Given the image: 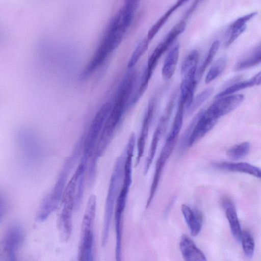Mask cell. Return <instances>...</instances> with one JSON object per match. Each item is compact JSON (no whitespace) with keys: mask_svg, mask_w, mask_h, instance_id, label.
<instances>
[{"mask_svg":"<svg viewBox=\"0 0 261 261\" xmlns=\"http://www.w3.org/2000/svg\"><path fill=\"white\" fill-rule=\"evenodd\" d=\"M137 79L136 71H130L125 75L120 84L114 102L99 135L93 158L94 161L97 162L110 144L116 127L127 108Z\"/></svg>","mask_w":261,"mask_h":261,"instance_id":"1","label":"cell"},{"mask_svg":"<svg viewBox=\"0 0 261 261\" xmlns=\"http://www.w3.org/2000/svg\"><path fill=\"white\" fill-rule=\"evenodd\" d=\"M129 24L116 14L110 22L105 35L98 48L82 74L85 79L100 66L108 57L121 42Z\"/></svg>","mask_w":261,"mask_h":261,"instance_id":"2","label":"cell"},{"mask_svg":"<svg viewBox=\"0 0 261 261\" xmlns=\"http://www.w3.org/2000/svg\"><path fill=\"white\" fill-rule=\"evenodd\" d=\"M82 141L75 146L72 153L67 158L52 189L43 199L37 215V220L44 221L57 209L61 201L69 174L74 166L81 149Z\"/></svg>","mask_w":261,"mask_h":261,"instance_id":"3","label":"cell"},{"mask_svg":"<svg viewBox=\"0 0 261 261\" xmlns=\"http://www.w3.org/2000/svg\"><path fill=\"white\" fill-rule=\"evenodd\" d=\"M88 161L81 158L72 176L66 184L64 189L61 203L62 209L59 215L58 226L62 237L67 241L72 230V216L75 208V202L79 179L82 173L86 172Z\"/></svg>","mask_w":261,"mask_h":261,"instance_id":"4","label":"cell"},{"mask_svg":"<svg viewBox=\"0 0 261 261\" xmlns=\"http://www.w3.org/2000/svg\"><path fill=\"white\" fill-rule=\"evenodd\" d=\"M126 158V150L116 160L113 167L107 195L103 217L101 245L105 247L108 242L110 227L114 213L116 200L123 175V168Z\"/></svg>","mask_w":261,"mask_h":261,"instance_id":"5","label":"cell"},{"mask_svg":"<svg viewBox=\"0 0 261 261\" xmlns=\"http://www.w3.org/2000/svg\"><path fill=\"white\" fill-rule=\"evenodd\" d=\"M96 210V197L91 194L89 198L82 220L77 259L94 260V224Z\"/></svg>","mask_w":261,"mask_h":261,"instance_id":"6","label":"cell"},{"mask_svg":"<svg viewBox=\"0 0 261 261\" xmlns=\"http://www.w3.org/2000/svg\"><path fill=\"white\" fill-rule=\"evenodd\" d=\"M132 181V170L126 168L123 171L121 189L118 194L114 209L116 234L115 259L117 261L122 259L123 215Z\"/></svg>","mask_w":261,"mask_h":261,"instance_id":"7","label":"cell"},{"mask_svg":"<svg viewBox=\"0 0 261 261\" xmlns=\"http://www.w3.org/2000/svg\"><path fill=\"white\" fill-rule=\"evenodd\" d=\"M112 106L110 101L103 104L92 121L82 145V156L87 158L88 160L93 157L99 135Z\"/></svg>","mask_w":261,"mask_h":261,"instance_id":"8","label":"cell"},{"mask_svg":"<svg viewBox=\"0 0 261 261\" xmlns=\"http://www.w3.org/2000/svg\"><path fill=\"white\" fill-rule=\"evenodd\" d=\"M24 239L22 226L17 222L10 225L7 228L3 241V249L9 260H16L17 253Z\"/></svg>","mask_w":261,"mask_h":261,"instance_id":"9","label":"cell"},{"mask_svg":"<svg viewBox=\"0 0 261 261\" xmlns=\"http://www.w3.org/2000/svg\"><path fill=\"white\" fill-rule=\"evenodd\" d=\"M218 118L207 110H203L199 117L188 142L187 147L193 145L204 137L216 124Z\"/></svg>","mask_w":261,"mask_h":261,"instance_id":"10","label":"cell"},{"mask_svg":"<svg viewBox=\"0 0 261 261\" xmlns=\"http://www.w3.org/2000/svg\"><path fill=\"white\" fill-rule=\"evenodd\" d=\"M243 94H231L217 99L207 109L218 118L231 112L238 107L243 102Z\"/></svg>","mask_w":261,"mask_h":261,"instance_id":"11","label":"cell"},{"mask_svg":"<svg viewBox=\"0 0 261 261\" xmlns=\"http://www.w3.org/2000/svg\"><path fill=\"white\" fill-rule=\"evenodd\" d=\"M155 99L151 98L148 105L147 112L144 117L140 134L137 140V155L135 161V167L137 166L142 158L147 139L150 124L154 113Z\"/></svg>","mask_w":261,"mask_h":261,"instance_id":"12","label":"cell"},{"mask_svg":"<svg viewBox=\"0 0 261 261\" xmlns=\"http://www.w3.org/2000/svg\"><path fill=\"white\" fill-rule=\"evenodd\" d=\"M221 204L225 210L231 233L236 240L239 242L242 231L234 203L229 197L224 196L221 199Z\"/></svg>","mask_w":261,"mask_h":261,"instance_id":"13","label":"cell"},{"mask_svg":"<svg viewBox=\"0 0 261 261\" xmlns=\"http://www.w3.org/2000/svg\"><path fill=\"white\" fill-rule=\"evenodd\" d=\"M179 245L180 251L185 260H206V256L203 252L187 235L183 234L181 236Z\"/></svg>","mask_w":261,"mask_h":261,"instance_id":"14","label":"cell"},{"mask_svg":"<svg viewBox=\"0 0 261 261\" xmlns=\"http://www.w3.org/2000/svg\"><path fill=\"white\" fill-rule=\"evenodd\" d=\"M213 166L221 170L244 173L258 178L261 177L260 168L246 162L220 161L213 163Z\"/></svg>","mask_w":261,"mask_h":261,"instance_id":"15","label":"cell"},{"mask_svg":"<svg viewBox=\"0 0 261 261\" xmlns=\"http://www.w3.org/2000/svg\"><path fill=\"white\" fill-rule=\"evenodd\" d=\"M181 211L191 236H197L200 232L203 225L202 213L199 210L192 209L185 204L181 205Z\"/></svg>","mask_w":261,"mask_h":261,"instance_id":"16","label":"cell"},{"mask_svg":"<svg viewBox=\"0 0 261 261\" xmlns=\"http://www.w3.org/2000/svg\"><path fill=\"white\" fill-rule=\"evenodd\" d=\"M254 17L252 13L244 15L235 20L229 25L228 38L226 42V47H229L246 30V23Z\"/></svg>","mask_w":261,"mask_h":261,"instance_id":"17","label":"cell"},{"mask_svg":"<svg viewBox=\"0 0 261 261\" xmlns=\"http://www.w3.org/2000/svg\"><path fill=\"white\" fill-rule=\"evenodd\" d=\"M198 61L199 53L197 50H193L187 55L181 65L182 80L196 79Z\"/></svg>","mask_w":261,"mask_h":261,"instance_id":"18","label":"cell"},{"mask_svg":"<svg viewBox=\"0 0 261 261\" xmlns=\"http://www.w3.org/2000/svg\"><path fill=\"white\" fill-rule=\"evenodd\" d=\"M179 45L177 43L170 50L162 68V75L165 80L170 79L175 72L179 57Z\"/></svg>","mask_w":261,"mask_h":261,"instance_id":"19","label":"cell"},{"mask_svg":"<svg viewBox=\"0 0 261 261\" xmlns=\"http://www.w3.org/2000/svg\"><path fill=\"white\" fill-rule=\"evenodd\" d=\"M261 61V47L258 44L241 59L234 66L236 71H241L260 64Z\"/></svg>","mask_w":261,"mask_h":261,"instance_id":"20","label":"cell"},{"mask_svg":"<svg viewBox=\"0 0 261 261\" xmlns=\"http://www.w3.org/2000/svg\"><path fill=\"white\" fill-rule=\"evenodd\" d=\"M260 72L255 74L247 81H244L235 83L227 88L218 93L215 98L217 99L225 96L233 94L234 93L248 87H253L260 84Z\"/></svg>","mask_w":261,"mask_h":261,"instance_id":"21","label":"cell"},{"mask_svg":"<svg viewBox=\"0 0 261 261\" xmlns=\"http://www.w3.org/2000/svg\"><path fill=\"white\" fill-rule=\"evenodd\" d=\"M169 47V46L163 41L156 46L149 58L147 67L143 74L149 80L150 79L161 57Z\"/></svg>","mask_w":261,"mask_h":261,"instance_id":"22","label":"cell"},{"mask_svg":"<svg viewBox=\"0 0 261 261\" xmlns=\"http://www.w3.org/2000/svg\"><path fill=\"white\" fill-rule=\"evenodd\" d=\"M189 0H177L162 17L152 26L148 32L147 38L150 41L157 34L162 27L165 23L170 15L179 7L186 3Z\"/></svg>","mask_w":261,"mask_h":261,"instance_id":"23","label":"cell"},{"mask_svg":"<svg viewBox=\"0 0 261 261\" xmlns=\"http://www.w3.org/2000/svg\"><path fill=\"white\" fill-rule=\"evenodd\" d=\"M176 93L172 94L159 121L156 129L161 136L165 132L175 105Z\"/></svg>","mask_w":261,"mask_h":261,"instance_id":"24","label":"cell"},{"mask_svg":"<svg viewBox=\"0 0 261 261\" xmlns=\"http://www.w3.org/2000/svg\"><path fill=\"white\" fill-rule=\"evenodd\" d=\"M227 60L226 56H223L213 64L206 75L205 80L206 84L210 83L222 73L226 67Z\"/></svg>","mask_w":261,"mask_h":261,"instance_id":"25","label":"cell"},{"mask_svg":"<svg viewBox=\"0 0 261 261\" xmlns=\"http://www.w3.org/2000/svg\"><path fill=\"white\" fill-rule=\"evenodd\" d=\"M250 149V144L249 142H244L235 145L226 151L227 156L233 160H238L246 156Z\"/></svg>","mask_w":261,"mask_h":261,"instance_id":"26","label":"cell"},{"mask_svg":"<svg viewBox=\"0 0 261 261\" xmlns=\"http://www.w3.org/2000/svg\"><path fill=\"white\" fill-rule=\"evenodd\" d=\"M240 242L244 255L248 258H252L254 252L255 242L253 237L249 231H242Z\"/></svg>","mask_w":261,"mask_h":261,"instance_id":"27","label":"cell"},{"mask_svg":"<svg viewBox=\"0 0 261 261\" xmlns=\"http://www.w3.org/2000/svg\"><path fill=\"white\" fill-rule=\"evenodd\" d=\"M219 46L220 41L218 40H215L212 44L204 61L196 71V79L197 81L200 79L207 66L212 62L219 49Z\"/></svg>","mask_w":261,"mask_h":261,"instance_id":"28","label":"cell"},{"mask_svg":"<svg viewBox=\"0 0 261 261\" xmlns=\"http://www.w3.org/2000/svg\"><path fill=\"white\" fill-rule=\"evenodd\" d=\"M213 90V88H207L193 98L190 105L187 108V114L191 115L211 96Z\"/></svg>","mask_w":261,"mask_h":261,"instance_id":"29","label":"cell"},{"mask_svg":"<svg viewBox=\"0 0 261 261\" xmlns=\"http://www.w3.org/2000/svg\"><path fill=\"white\" fill-rule=\"evenodd\" d=\"M150 41L147 37L142 40L135 48L127 63V68L130 70L135 66L142 56L147 50Z\"/></svg>","mask_w":261,"mask_h":261,"instance_id":"30","label":"cell"},{"mask_svg":"<svg viewBox=\"0 0 261 261\" xmlns=\"http://www.w3.org/2000/svg\"><path fill=\"white\" fill-rule=\"evenodd\" d=\"M159 132L156 129L152 136L148 155L146 158L144 167V174L146 175L152 163L156 151L158 143L161 137Z\"/></svg>","mask_w":261,"mask_h":261,"instance_id":"31","label":"cell"},{"mask_svg":"<svg viewBox=\"0 0 261 261\" xmlns=\"http://www.w3.org/2000/svg\"><path fill=\"white\" fill-rule=\"evenodd\" d=\"M185 107L184 104L179 100L176 113L171 131L168 134L169 135L178 136L179 133L182 125Z\"/></svg>","mask_w":261,"mask_h":261,"instance_id":"32","label":"cell"},{"mask_svg":"<svg viewBox=\"0 0 261 261\" xmlns=\"http://www.w3.org/2000/svg\"><path fill=\"white\" fill-rule=\"evenodd\" d=\"M186 25L185 20L178 22L168 32L163 41L170 46L176 38L185 30Z\"/></svg>","mask_w":261,"mask_h":261,"instance_id":"33","label":"cell"},{"mask_svg":"<svg viewBox=\"0 0 261 261\" xmlns=\"http://www.w3.org/2000/svg\"><path fill=\"white\" fill-rule=\"evenodd\" d=\"M204 110H200L193 118L191 122L190 123L188 127L186 129L183 136L181 140V147L182 149L187 147V144L190 137L193 132L194 127L199 118L200 115L202 113Z\"/></svg>","mask_w":261,"mask_h":261,"instance_id":"34","label":"cell"},{"mask_svg":"<svg viewBox=\"0 0 261 261\" xmlns=\"http://www.w3.org/2000/svg\"><path fill=\"white\" fill-rule=\"evenodd\" d=\"M7 211V201L4 193L0 190V223L3 221Z\"/></svg>","mask_w":261,"mask_h":261,"instance_id":"35","label":"cell"},{"mask_svg":"<svg viewBox=\"0 0 261 261\" xmlns=\"http://www.w3.org/2000/svg\"><path fill=\"white\" fill-rule=\"evenodd\" d=\"M204 0H194L184 14V19L188 18Z\"/></svg>","mask_w":261,"mask_h":261,"instance_id":"36","label":"cell"},{"mask_svg":"<svg viewBox=\"0 0 261 261\" xmlns=\"http://www.w3.org/2000/svg\"><path fill=\"white\" fill-rule=\"evenodd\" d=\"M140 0H124L125 3H138Z\"/></svg>","mask_w":261,"mask_h":261,"instance_id":"37","label":"cell"},{"mask_svg":"<svg viewBox=\"0 0 261 261\" xmlns=\"http://www.w3.org/2000/svg\"><path fill=\"white\" fill-rule=\"evenodd\" d=\"M0 260H1V258H0Z\"/></svg>","mask_w":261,"mask_h":261,"instance_id":"38","label":"cell"}]
</instances>
